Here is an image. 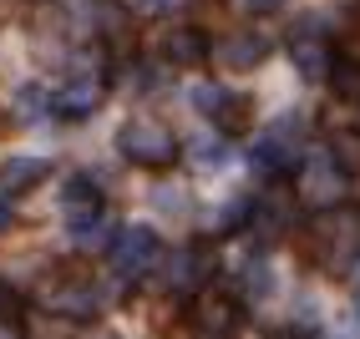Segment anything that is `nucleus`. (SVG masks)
Listing matches in <instances>:
<instances>
[{
    "label": "nucleus",
    "instance_id": "f257e3e1",
    "mask_svg": "<svg viewBox=\"0 0 360 339\" xmlns=\"http://www.w3.org/2000/svg\"><path fill=\"white\" fill-rule=\"evenodd\" d=\"M304 253L315 269L325 274H350L360 269V208H330V213H315L304 228Z\"/></svg>",
    "mask_w": 360,
    "mask_h": 339
},
{
    "label": "nucleus",
    "instance_id": "f03ea898",
    "mask_svg": "<svg viewBox=\"0 0 360 339\" xmlns=\"http://www.w3.org/2000/svg\"><path fill=\"white\" fill-rule=\"evenodd\" d=\"M102 304H107L102 284L91 279L82 263H66V269L46 274V284H41V309L61 314V319H97Z\"/></svg>",
    "mask_w": 360,
    "mask_h": 339
},
{
    "label": "nucleus",
    "instance_id": "7ed1b4c3",
    "mask_svg": "<svg viewBox=\"0 0 360 339\" xmlns=\"http://www.w3.org/2000/svg\"><path fill=\"white\" fill-rule=\"evenodd\" d=\"M345 187H350V173L345 162L335 157L330 147L320 152H304L300 162V182H295V198L315 213H330V208H345Z\"/></svg>",
    "mask_w": 360,
    "mask_h": 339
},
{
    "label": "nucleus",
    "instance_id": "20e7f679",
    "mask_svg": "<svg viewBox=\"0 0 360 339\" xmlns=\"http://www.w3.org/2000/svg\"><path fill=\"white\" fill-rule=\"evenodd\" d=\"M117 152H122L132 167H148V173H162V167L178 162V137L167 132L158 117H132V122H122V132H117Z\"/></svg>",
    "mask_w": 360,
    "mask_h": 339
},
{
    "label": "nucleus",
    "instance_id": "39448f33",
    "mask_svg": "<svg viewBox=\"0 0 360 339\" xmlns=\"http://www.w3.org/2000/svg\"><path fill=\"white\" fill-rule=\"evenodd\" d=\"M162 263V244H158V233L148 228V223H127L122 233L112 238V274H117V284H137L142 274H153Z\"/></svg>",
    "mask_w": 360,
    "mask_h": 339
},
{
    "label": "nucleus",
    "instance_id": "423d86ee",
    "mask_svg": "<svg viewBox=\"0 0 360 339\" xmlns=\"http://www.w3.org/2000/svg\"><path fill=\"white\" fill-rule=\"evenodd\" d=\"M238 329H244V309L224 288H203L188 304V334L193 339H238Z\"/></svg>",
    "mask_w": 360,
    "mask_h": 339
},
{
    "label": "nucleus",
    "instance_id": "0eeeda50",
    "mask_svg": "<svg viewBox=\"0 0 360 339\" xmlns=\"http://www.w3.org/2000/svg\"><path fill=\"white\" fill-rule=\"evenodd\" d=\"M213 269H219L213 248L208 244H188V248L162 258V288H167V294H178V299H198L203 284L213 279Z\"/></svg>",
    "mask_w": 360,
    "mask_h": 339
},
{
    "label": "nucleus",
    "instance_id": "6e6552de",
    "mask_svg": "<svg viewBox=\"0 0 360 339\" xmlns=\"http://www.w3.org/2000/svg\"><path fill=\"white\" fill-rule=\"evenodd\" d=\"M249 162L259 167L264 178H284L290 167L304 162V137H300V122L290 117V122H274L269 132H264L254 147H249Z\"/></svg>",
    "mask_w": 360,
    "mask_h": 339
},
{
    "label": "nucleus",
    "instance_id": "1a4fd4ad",
    "mask_svg": "<svg viewBox=\"0 0 360 339\" xmlns=\"http://www.w3.org/2000/svg\"><path fill=\"white\" fill-rule=\"evenodd\" d=\"M61 213H66L71 238H77V244H91V238L102 233V218H107L102 187L91 182V178H71V182L61 187Z\"/></svg>",
    "mask_w": 360,
    "mask_h": 339
},
{
    "label": "nucleus",
    "instance_id": "9d476101",
    "mask_svg": "<svg viewBox=\"0 0 360 339\" xmlns=\"http://www.w3.org/2000/svg\"><path fill=\"white\" fill-rule=\"evenodd\" d=\"M193 107L203 112V117H213V127H219L224 137H244L249 132V96H238V91H224V86H198L193 91Z\"/></svg>",
    "mask_w": 360,
    "mask_h": 339
},
{
    "label": "nucleus",
    "instance_id": "9b49d317",
    "mask_svg": "<svg viewBox=\"0 0 360 339\" xmlns=\"http://www.w3.org/2000/svg\"><path fill=\"white\" fill-rule=\"evenodd\" d=\"M295 208H300V198H295V192H264V198L249 208V228L259 233V238H279L284 228H290L295 223Z\"/></svg>",
    "mask_w": 360,
    "mask_h": 339
},
{
    "label": "nucleus",
    "instance_id": "f8f14e48",
    "mask_svg": "<svg viewBox=\"0 0 360 339\" xmlns=\"http://www.w3.org/2000/svg\"><path fill=\"white\" fill-rule=\"evenodd\" d=\"M290 51H295V66L304 71V77H330V41H325V26L320 20H309V26H300L290 36Z\"/></svg>",
    "mask_w": 360,
    "mask_h": 339
},
{
    "label": "nucleus",
    "instance_id": "ddd939ff",
    "mask_svg": "<svg viewBox=\"0 0 360 339\" xmlns=\"http://www.w3.org/2000/svg\"><path fill=\"white\" fill-rule=\"evenodd\" d=\"M213 56H219L229 71H254L264 56H269V41L259 31H229L219 46H213Z\"/></svg>",
    "mask_w": 360,
    "mask_h": 339
},
{
    "label": "nucleus",
    "instance_id": "4468645a",
    "mask_svg": "<svg viewBox=\"0 0 360 339\" xmlns=\"http://www.w3.org/2000/svg\"><path fill=\"white\" fill-rule=\"evenodd\" d=\"M162 56L173 61V66H203L213 56V41L203 26H173L162 36Z\"/></svg>",
    "mask_w": 360,
    "mask_h": 339
},
{
    "label": "nucleus",
    "instance_id": "2eb2a0df",
    "mask_svg": "<svg viewBox=\"0 0 360 339\" xmlns=\"http://www.w3.org/2000/svg\"><path fill=\"white\" fill-rule=\"evenodd\" d=\"M46 173H51L46 157H6L0 162V198H20V192L41 187Z\"/></svg>",
    "mask_w": 360,
    "mask_h": 339
},
{
    "label": "nucleus",
    "instance_id": "dca6fc26",
    "mask_svg": "<svg viewBox=\"0 0 360 339\" xmlns=\"http://www.w3.org/2000/svg\"><path fill=\"white\" fill-rule=\"evenodd\" d=\"M330 91L340 96V102L360 107V56H335V66H330Z\"/></svg>",
    "mask_w": 360,
    "mask_h": 339
},
{
    "label": "nucleus",
    "instance_id": "f3484780",
    "mask_svg": "<svg viewBox=\"0 0 360 339\" xmlns=\"http://www.w3.org/2000/svg\"><path fill=\"white\" fill-rule=\"evenodd\" d=\"M97 102H102V86L97 81H77V86H66V96L56 102V112L61 117H86V112H97Z\"/></svg>",
    "mask_w": 360,
    "mask_h": 339
},
{
    "label": "nucleus",
    "instance_id": "a211bd4d",
    "mask_svg": "<svg viewBox=\"0 0 360 339\" xmlns=\"http://www.w3.org/2000/svg\"><path fill=\"white\" fill-rule=\"evenodd\" d=\"M26 324H20V299L11 284H0V339H20Z\"/></svg>",
    "mask_w": 360,
    "mask_h": 339
},
{
    "label": "nucleus",
    "instance_id": "6ab92c4d",
    "mask_svg": "<svg viewBox=\"0 0 360 339\" xmlns=\"http://www.w3.org/2000/svg\"><path fill=\"white\" fill-rule=\"evenodd\" d=\"M340 56H360V0L340 11Z\"/></svg>",
    "mask_w": 360,
    "mask_h": 339
},
{
    "label": "nucleus",
    "instance_id": "aec40b11",
    "mask_svg": "<svg viewBox=\"0 0 360 339\" xmlns=\"http://www.w3.org/2000/svg\"><path fill=\"white\" fill-rule=\"evenodd\" d=\"M330 152L345 162V173H360V132H340L330 142Z\"/></svg>",
    "mask_w": 360,
    "mask_h": 339
},
{
    "label": "nucleus",
    "instance_id": "412c9836",
    "mask_svg": "<svg viewBox=\"0 0 360 339\" xmlns=\"http://www.w3.org/2000/svg\"><path fill=\"white\" fill-rule=\"evenodd\" d=\"M279 6H284V0H244V11H249V15H274Z\"/></svg>",
    "mask_w": 360,
    "mask_h": 339
},
{
    "label": "nucleus",
    "instance_id": "4be33fe9",
    "mask_svg": "<svg viewBox=\"0 0 360 339\" xmlns=\"http://www.w3.org/2000/svg\"><path fill=\"white\" fill-rule=\"evenodd\" d=\"M15 223V213H11V198H0V233H6Z\"/></svg>",
    "mask_w": 360,
    "mask_h": 339
},
{
    "label": "nucleus",
    "instance_id": "5701e85b",
    "mask_svg": "<svg viewBox=\"0 0 360 339\" xmlns=\"http://www.w3.org/2000/svg\"><path fill=\"white\" fill-rule=\"evenodd\" d=\"M274 339H300V334H274Z\"/></svg>",
    "mask_w": 360,
    "mask_h": 339
},
{
    "label": "nucleus",
    "instance_id": "b1692460",
    "mask_svg": "<svg viewBox=\"0 0 360 339\" xmlns=\"http://www.w3.org/2000/svg\"><path fill=\"white\" fill-rule=\"evenodd\" d=\"M355 304H360V279H355Z\"/></svg>",
    "mask_w": 360,
    "mask_h": 339
}]
</instances>
